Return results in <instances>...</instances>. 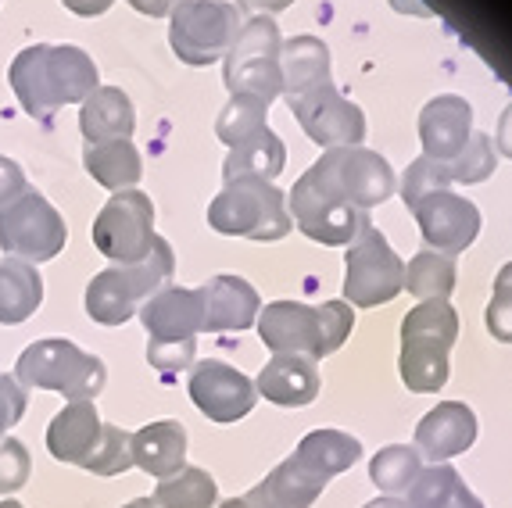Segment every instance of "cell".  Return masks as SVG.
I'll return each instance as SVG.
<instances>
[{
  "instance_id": "1",
  "label": "cell",
  "mask_w": 512,
  "mask_h": 508,
  "mask_svg": "<svg viewBox=\"0 0 512 508\" xmlns=\"http://www.w3.org/2000/svg\"><path fill=\"white\" fill-rule=\"evenodd\" d=\"M11 86L36 119H51L65 104H79L97 90V65L83 47L36 43L11 61Z\"/></svg>"
},
{
  "instance_id": "2",
  "label": "cell",
  "mask_w": 512,
  "mask_h": 508,
  "mask_svg": "<svg viewBox=\"0 0 512 508\" xmlns=\"http://www.w3.org/2000/svg\"><path fill=\"white\" fill-rule=\"evenodd\" d=\"M355 312L344 301L312 308L301 301H273L258 315V337L273 355H305L312 362L333 355L348 340Z\"/></svg>"
},
{
  "instance_id": "3",
  "label": "cell",
  "mask_w": 512,
  "mask_h": 508,
  "mask_svg": "<svg viewBox=\"0 0 512 508\" xmlns=\"http://www.w3.org/2000/svg\"><path fill=\"white\" fill-rule=\"evenodd\" d=\"M140 322L147 330V362L162 376L194 365L197 333H205L201 290L162 287L140 305Z\"/></svg>"
},
{
  "instance_id": "4",
  "label": "cell",
  "mask_w": 512,
  "mask_h": 508,
  "mask_svg": "<svg viewBox=\"0 0 512 508\" xmlns=\"http://www.w3.org/2000/svg\"><path fill=\"white\" fill-rule=\"evenodd\" d=\"M459 337V315L448 301H423L402 322V380L412 394H434L448 383V351Z\"/></svg>"
},
{
  "instance_id": "5",
  "label": "cell",
  "mask_w": 512,
  "mask_h": 508,
  "mask_svg": "<svg viewBox=\"0 0 512 508\" xmlns=\"http://www.w3.org/2000/svg\"><path fill=\"white\" fill-rule=\"evenodd\" d=\"M172 272H176V254L158 237L154 251L140 265H111L97 272L86 287V315L101 326H122L140 312L147 297L169 287Z\"/></svg>"
},
{
  "instance_id": "6",
  "label": "cell",
  "mask_w": 512,
  "mask_h": 508,
  "mask_svg": "<svg viewBox=\"0 0 512 508\" xmlns=\"http://www.w3.org/2000/svg\"><path fill=\"white\" fill-rule=\"evenodd\" d=\"M15 380L22 387L58 390L69 401H94L108 383V369L97 355L76 348L72 340L47 337L29 344L15 362Z\"/></svg>"
},
{
  "instance_id": "7",
  "label": "cell",
  "mask_w": 512,
  "mask_h": 508,
  "mask_svg": "<svg viewBox=\"0 0 512 508\" xmlns=\"http://www.w3.org/2000/svg\"><path fill=\"white\" fill-rule=\"evenodd\" d=\"M208 226L226 237L280 240L291 233L287 197L269 179H230L222 194L208 204Z\"/></svg>"
},
{
  "instance_id": "8",
  "label": "cell",
  "mask_w": 512,
  "mask_h": 508,
  "mask_svg": "<svg viewBox=\"0 0 512 508\" xmlns=\"http://www.w3.org/2000/svg\"><path fill=\"white\" fill-rule=\"evenodd\" d=\"M280 29L273 18H251L248 26H240L237 40L226 51V86L233 97H251L262 101L265 108L283 94V72H280Z\"/></svg>"
},
{
  "instance_id": "9",
  "label": "cell",
  "mask_w": 512,
  "mask_h": 508,
  "mask_svg": "<svg viewBox=\"0 0 512 508\" xmlns=\"http://www.w3.org/2000/svg\"><path fill=\"white\" fill-rule=\"evenodd\" d=\"M240 33V11L226 0H180L172 8L169 43L187 65H212Z\"/></svg>"
},
{
  "instance_id": "10",
  "label": "cell",
  "mask_w": 512,
  "mask_h": 508,
  "mask_svg": "<svg viewBox=\"0 0 512 508\" xmlns=\"http://www.w3.org/2000/svg\"><path fill=\"white\" fill-rule=\"evenodd\" d=\"M69 240L65 219L51 201L36 190H26L18 201L0 208V247L18 262H51Z\"/></svg>"
},
{
  "instance_id": "11",
  "label": "cell",
  "mask_w": 512,
  "mask_h": 508,
  "mask_svg": "<svg viewBox=\"0 0 512 508\" xmlns=\"http://www.w3.org/2000/svg\"><path fill=\"white\" fill-rule=\"evenodd\" d=\"M154 244V204L140 190H119L94 219V247L115 265H140Z\"/></svg>"
},
{
  "instance_id": "12",
  "label": "cell",
  "mask_w": 512,
  "mask_h": 508,
  "mask_svg": "<svg viewBox=\"0 0 512 508\" xmlns=\"http://www.w3.org/2000/svg\"><path fill=\"white\" fill-rule=\"evenodd\" d=\"M348 272H344V297L355 308H376L387 305L402 294L405 287V265L402 258L391 251L384 233L366 226L359 237L351 240L348 258H344Z\"/></svg>"
},
{
  "instance_id": "13",
  "label": "cell",
  "mask_w": 512,
  "mask_h": 508,
  "mask_svg": "<svg viewBox=\"0 0 512 508\" xmlns=\"http://www.w3.org/2000/svg\"><path fill=\"white\" fill-rule=\"evenodd\" d=\"M308 172L330 194L355 204L359 212H369V208H376V204L394 194L391 165L376 151H366V147H333Z\"/></svg>"
},
{
  "instance_id": "14",
  "label": "cell",
  "mask_w": 512,
  "mask_h": 508,
  "mask_svg": "<svg viewBox=\"0 0 512 508\" xmlns=\"http://www.w3.org/2000/svg\"><path fill=\"white\" fill-rule=\"evenodd\" d=\"M291 212V222H298L301 233L316 244H351L369 226V212H359L355 204L330 194L312 172H305L294 183Z\"/></svg>"
},
{
  "instance_id": "15",
  "label": "cell",
  "mask_w": 512,
  "mask_h": 508,
  "mask_svg": "<svg viewBox=\"0 0 512 508\" xmlns=\"http://www.w3.org/2000/svg\"><path fill=\"white\" fill-rule=\"evenodd\" d=\"M187 394L212 423H222V426L244 419L258 401L255 383L240 373V369H233V365H226V362H215V358L190 365Z\"/></svg>"
},
{
  "instance_id": "16",
  "label": "cell",
  "mask_w": 512,
  "mask_h": 508,
  "mask_svg": "<svg viewBox=\"0 0 512 508\" xmlns=\"http://www.w3.org/2000/svg\"><path fill=\"white\" fill-rule=\"evenodd\" d=\"M416 222L423 229V240L434 247L437 254H459L477 240L480 233V212L477 204L466 197L452 194V190H437V194L419 197L412 204Z\"/></svg>"
},
{
  "instance_id": "17",
  "label": "cell",
  "mask_w": 512,
  "mask_h": 508,
  "mask_svg": "<svg viewBox=\"0 0 512 508\" xmlns=\"http://www.w3.org/2000/svg\"><path fill=\"white\" fill-rule=\"evenodd\" d=\"M291 111L298 115V122L305 126V133L316 140L319 147H359V140L366 136V119H362L359 104L344 101L337 90L319 86L308 97L291 104Z\"/></svg>"
},
{
  "instance_id": "18",
  "label": "cell",
  "mask_w": 512,
  "mask_h": 508,
  "mask_svg": "<svg viewBox=\"0 0 512 508\" xmlns=\"http://www.w3.org/2000/svg\"><path fill=\"white\" fill-rule=\"evenodd\" d=\"M473 441H477V415L462 401H441L416 426V451L427 455L434 466L470 451Z\"/></svg>"
},
{
  "instance_id": "19",
  "label": "cell",
  "mask_w": 512,
  "mask_h": 508,
  "mask_svg": "<svg viewBox=\"0 0 512 508\" xmlns=\"http://www.w3.org/2000/svg\"><path fill=\"white\" fill-rule=\"evenodd\" d=\"M470 122L473 108L462 97H434L419 115V136H423V151H427L423 158L452 165L462 154V147H466V140H470Z\"/></svg>"
},
{
  "instance_id": "20",
  "label": "cell",
  "mask_w": 512,
  "mask_h": 508,
  "mask_svg": "<svg viewBox=\"0 0 512 508\" xmlns=\"http://www.w3.org/2000/svg\"><path fill=\"white\" fill-rule=\"evenodd\" d=\"M319 362L305 355H273L262 365L255 390L280 408H305L319 398Z\"/></svg>"
},
{
  "instance_id": "21",
  "label": "cell",
  "mask_w": 512,
  "mask_h": 508,
  "mask_svg": "<svg viewBox=\"0 0 512 508\" xmlns=\"http://www.w3.org/2000/svg\"><path fill=\"white\" fill-rule=\"evenodd\" d=\"M201 308H205V333H226L255 326L262 301H258V290L248 280L215 276L208 287H201Z\"/></svg>"
},
{
  "instance_id": "22",
  "label": "cell",
  "mask_w": 512,
  "mask_h": 508,
  "mask_svg": "<svg viewBox=\"0 0 512 508\" xmlns=\"http://www.w3.org/2000/svg\"><path fill=\"white\" fill-rule=\"evenodd\" d=\"M104 423L97 415L94 401H69L47 426V451H51L58 462H69V466H79L90 455H94L97 441H101Z\"/></svg>"
},
{
  "instance_id": "23",
  "label": "cell",
  "mask_w": 512,
  "mask_h": 508,
  "mask_svg": "<svg viewBox=\"0 0 512 508\" xmlns=\"http://www.w3.org/2000/svg\"><path fill=\"white\" fill-rule=\"evenodd\" d=\"M280 72H283V97L287 104L301 101L319 86H330V51L316 36H294L283 43L280 51Z\"/></svg>"
},
{
  "instance_id": "24",
  "label": "cell",
  "mask_w": 512,
  "mask_h": 508,
  "mask_svg": "<svg viewBox=\"0 0 512 508\" xmlns=\"http://www.w3.org/2000/svg\"><path fill=\"white\" fill-rule=\"evenodd\" d=\"M133 466H140L154 480H169L187 466V426L176 419H162L133 433Z\"/></svg>"
},
{
  "instance_id": "25",
  "label": "cell",
  "mask_w": 512,
  "mask_h": 508,
  "mask_svg": "<svg viewBox=\"0 0 512 508\" xmlns=\"http://www.w3.org/2000/svg\"><path fill=\"white\" fill-rule=\"evenodd\" d=\"M330 480L316 476L312 469H305L298 458H287L273 473L265 476L258 487H251L248 498L255 501V508H312L316 498L323 494V487Z\"/></svg>"
},
{
  "instance_id": "26",
  "label": "cell",
  "mask_w": 512,
  "mask_h": 508,
  "mask_svg": "<svg viewBox=\"0 0 512 508\" xmlns=\"http://www.w3.org/2000/svg\"><path fill=\"white\" fill-rule=\"evenodd\" d=\"M79 129L86 144H108V140H129L137 129V111L133 101L122 94L119 86H97L94 94L83 101L79 111Z\"/></svg>"
},
{
  "instance_id": "27",
  "label": "cell",
  "mask_w": 512,
  "mask_h": 508,
  "mask_svg": "<svg viewBox=\"0 0 512 508\" xmlns=\"http://www.w3.org/2000/svg\"><path fill=\"white\" fill-rule=\"evenodd\" d=\"M283 161H287L283 140L265 126L258 133H251L248 140L233 144L230 158L222 165V176H226V183L230 179H273L283 172Z\"/></svg>"
},
{
  "instance_id": "28",
  "label": "cell",
  "mask_w": 512,
  "mask_h": 508,
  "mask_svg": "<svg viewBox=\"0 0 512 508\" xmlns=\"http://www.w3.org/2000/svg\"><path fill=\"white\" fill-rule=\"evenodd\" d=\"M43 305V276L36 265L4 258L0 262V322L18 326Z\"/></svg>"
},
{
  "instance_id": "29",
  "label": "cell",
  "mask_w": 512,
  "mask_h": 508,
  "mask_svg": "<svg viewBox=\"0 0 512 508\" xmlns=\"http://www.w3.org/2000/svg\"><path fill=\"white\" fill-rule=\"evenodd\" d=\"M359 455H362V444L351 433L341 430H312L308 437H301L298 451H294V458H298L301 466L312 469L323 480L351 469L359 462Z\"/></svg>"
},
{
  "instance_id": "30",
  "label": "cell",
  "mask_w": 512,
  "mask_h": 508,
  "mask_svg": "<svg viewBox=\"0 0 512 508\" xmlns=\"http://www.w3.org/2000/svg\"><path fill=\"white\" fill-rule=\"evenodd\" d=\"M86 172L108 190H133V183L144 172V161H140V151L129 140H108V144H86L83 154Z\"/></svg>"
},
{
  "instance_id": "31",
  "label": "cell",
  "mask_w": 512,
  "mask_h": 508,
  "mask_svg": "<svg viewBox=\"0 0 512 508\" xmlns=\"http://www.w3.org/2000/svg\"><path fill=\"white\" fill-rule=\"evenodd\" d=\"M409 505L412 508H484L477 494L466 487V480L448 462L419 473V480L412 483L409 491Z\"/></svg>"
},
{
  "instance_id": "32",
  "label": "cell",
  "mask_w": 512,
  "mask_h": 508,
  "mask_svg": "<svg viewBox=\"0 0 512 508\" xmlns=\"http://www.w3.org/2000/svg\"><path fill=\"white\" fill-rule=\"evenodd\" d=\"M151 501L154 508H215L219 505V487H215L208 469L183 466L169 480H158Z\"/></svg>"
},
{
  "instance_id": "33",
  "label": "cell",
  "mask_w": 512,
  "mask_h": 508,
  "mask_svg": "<svg viewBox=\"0 0 512 508\" xmlns=\"http://www.w3.org/2000/svg\"><path fill=\"white\" fill-rule=\"evenodd\" d=\"M423 473V455L409 444H391L369 462V480L387 494H409Z\"/></svg>"
},
{
  "instance_id": "34",
  "label": "cell",
  "mask_w": 512,
  "mask_h": 508,
  "mask_svg": "<svg viewBox=\"0 0 512 508\" xmlns=\"http://www.w3.org/2000/svg\"><path fill=\"white\" fill-rule=\"evenodd\" d=\"M405 287L419 301H448V294L455 287V262L448 254L419 251L409 262V269H405Z\"/></svg>"
},
{
  "instance_id": "35",
  "label": "cell",
  "mask_w": 512,
  "mask_h": 508,
  "mask_svg": "<svg viewBox=\"0 0 512 508\" xmlns=\"http://www.w3.org/2000/svg\"><path fill=\"white\" fill-rule=\"evenodd\" d=\"M83 469L94 476H119L126 469H133V433L104 423L101 441H97L94 455L83 462Z\"/></svg>"
},
{
  "instance_id": "36",
  "label": "cell",
  "mask_w": 512,
  "mask_h": 508,
  "mask_svg": "<svg viewBox=\"0 0 512 508\" xmlns=\"http://www.w3.org/2000/svg\"><path fill=\"white\" fill-rule=\"evenodd\" d=\"M265 104L262 101H251V97H230V104L222 108L219 122H215V133H219L222 144H240V140H248L251 133L265 129Z\"/></svg>"
},
{
  "instance_id": "37",
  "label": "cell",
  "mask_w": 512,
  "mask_h": 508,
  "mask_svg": "<svg viewBox=\"0 0 512 508\" xmlns=\"http://www.w3.org/2000/svg\"><path fill=\"white\" fill-rule=\"evenodd\" d=\"M495 172V151H491V136L487 133H470L466 147H462L459 158L448 165V176L452 183H480Z\"/></svg>"
},
{
  "instance_id": "38",
  "label": "cell",
  "mask_w": 512,
  "mask_h": 508,
  "mask_svg": "<svg viewBox=\"0 0 512 508\" xmlns=\"http://www.w3.org/2000/svg\"><path fill=\"white\" fill-rule=\"evenodd\" d=\"M448 183H452V176H448V165H441V161H430V158H419V161H412L409 172H405L402 197H405V204L412 208L419 197L437 194V190H448Z\"/></svg>"
},
{
  "instance_id": "39",
  "label": "cell",
  "mask_w": 512,
  "mask_h": 508,
  "mask_svg": "<svg viewBox=\"0 0 512 508\" xmlns=\"http://www.w3.org/2000/svg\"><path fill=\"white\" fill-rule=\"evenodd\" d=\"M487 330H491L495 340H502V344H512V262L502 265V272H498V280H495V290H491Z\"/></svg>"
},
{
  "instance_id": "40",
  "label": "cell",
  "mask_w": 512,
  "mask_h": 508,
  "mask_svg": "<svg viewBox=\"0 0 512 508\" xmlns=\"http://www.w3.org/2000/svg\"><path fill=\"white\" fill-rule=\"evenodd\" d=\"M33 473V458L26 444L15 437H0V494H15L29 483Z\"/></svg>"
},
{
  "instance_id": "41",
  "label": "cell",
  "mask_w": 512,
  "mask_h": 508,
  "mask_svg": "<svg viewBox=\"0 0 512 508\" xmlns=\"http://www.w3.org/2000/svg\"><path fill=\"white\" fill-rule=\"evenodd\" d=\"M26 387L15 380V376H0V437H8V430L15 423H22L26 415Z\"/></svg>"
},
{
  "instance_id": "42",
  "label": "cell",
  "mask_w": 512,
  "mask_h": 508,
  "mask_svg": "<svg viewBox=\"0 0 512 508\" xmlns=\"http://www.w3.org/2000/svg\"><path fill=\"white\" fill-rule=\"evenodd\" d=\"M26 190H29L26 172L18 169V161L0 158V208H4V204H11V201H18Z\"/></svg>"
},
{
  "instance_id": "43",
  "label": "cell",
  "mask_w": 512,
  "mask_h": 508,
  "mask_svg": "<svg viewBox=\"0 0 512 508\" xmlns=\"http://www.w3.org/2000/svg\"><path fill=\"white\" fill-rule=\"evenodd\" d=\"M111 4H115V0H65V8L76 11V15H83V18L104 15V11H108Z\"/></svg>"
},
{
  "instance_id": "44",
  "label": "cell",
  "mask_w": 512,
  "mask_h": 508,
  "mask_svg": "<svg viewBox=\"0 0 512 508\" xmlns=\"http://www.w3.org/2000/svg\"><path fill=\"white\" fill-rule=\"evenodd\" d=\"M140 15H151V18H162V15H172V8L180 4V0H129Z\"/></svg>"
},
{
  "instance_id": "45",
  "label": "cell",
  "mask_w": 512,
  "mask_h": 508,
  "mask_svg": "<svg viewBox=\"0 0 512 508\" xmlns=\"http://www.w3.org/2000/svg\"><path fill=\"white\" fill-rule=\"evenodd\" d=\"M294 0H237V11H258V15H269V11L291 8Z\"/></svg>"
},
{
  "instance_id": "46",
  "label": "cell",
  "mask_w": 512,
  "mask_h": 508,
  "mask_svg": "<svg viewBox=\"0 0 512 508\" xmlns=\"http://www.w3.org/2000/svg\"><path fill=\"white\" fill-rule=\"evenodd\" d=\"M498 147H502V151L512 158V104H509V108H505L502 126H498Z\"/></svg>"
},
{
  "instance_id": "47",
  "label": "cell",
  "mask_w": 512,
  "mask_h": 508,
  "mask_svg": "<svg viewBox=\"0 0 512 508\" xmlns=\"http://www.w3.org/2000/svg\"><path fill=\"white\" fill-rule=\"evenodd\" d=\"M362 508H412L409 501H402V498H376V501H369V505H362Z\"/></svg>"
},
{
  "instance_id": "48",
  "label": "cell",
  "mask_w": 512,
  "mask_h": 508,
  "mask_svg": "<svg viewBox=\"0 0 512 508\" xmlns=\"http://www.w3.org/2000/svg\"><path fill=\"white\" fill-rule=\"evenodd\" d=\"M215 508H255V501L248 498V494H240V498H230V501H222V505Z\"/></svg>"
},
{
  "instance_id": "49",
  "label": "cell",
  "mask_w": 512,
  "mask_h": 508,
  "mask_svg": "<svg viewBox=\"0 0 512 508\" xmlns=\"http://www.w3.org/2000/svg\"><path fill=\"white\" fill-rule=\"evenodd\" d=\"M122 508H154V501L151 498H137V501H129V505H122Z\"/></svg>"
},
{
  "instance_id": "50",
  "label": "cell",
  "mask_w": 512,
  "mask_h": 508,
  "mask_svg": "<svg viewBox=\"0 0 512 508\" xmlns=\"http://www.w3.org/2000/svg\"><path fill=\"white\" fill-rule=\"evenodd\" d=\"M0 508H22V505H18V501H11V498H4V501H0Z\"/></svg>"
}]
</instances>
